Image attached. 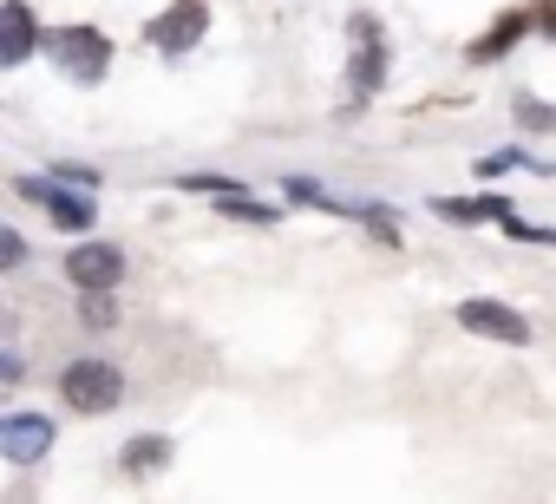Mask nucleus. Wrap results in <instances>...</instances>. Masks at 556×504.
<instances>
[{"label": "nucleus", "mask_w": 556, "mask_h": 504, "mask_svg": "<svg viewBox=\"0 0 556 504\" xmlns=\"http://www.w3.org/2000/svg\"><path fill=\"white\" fill-rule=\"evenodd\" d=\"M47 53H53V66H66V79H79V86H99V79L112 73V40L92 34V27H53V34H47Z\"/></svg>", "instance_id": "f257e3e1"}, {"label": "nucleus", "mask_w": 556, "mask_h": 504, "mask_svg": "<svg viewBox=\"0 0 556 504\" xmlns=\"http://www.w3.org/2000/svg\"><path fill=\"white\" fill-rule=\"evenodd\" d=\"M60 393H66L73 413H112L125 400V374L112 361H73L66 380H60Z\"/></svg>", "instance_id": "f03ea898"}, {"label": "nucleus", "mask_w": 556, "mask_h": 504, "mask_svg": "<svg viewBox=\"0 0 556 504\" xmlns=\"http://www.w3.org/2000/svg\"><path fill=\"white\" fill-rule=\"evenodd\" d=\"M203 27H210V8H203V0H170V8L151 21V47H157V53H190V47L203 40Z\"/></svg>", "instance_id": "7ed1b4c3"}, {"label": "nucleus", "mask_w": 556, "mask_h": 504, "mask_svg": "<svg viewBox=\"0 0 556 504\" xmlns=\"http://www.w3.org/2000/svg\"><path fill=\"white\" fill-rule=\"evenodd\" d=\"M14 190H21L27 203H40V210H47L60 229H86V223H92V197H73L60 177H21Z\"/></svg>", "instance_id": "20e7f679"}, {"label": "nucleus", "mask_w": 556, "mask_h": 504, "mask_svg": "<svg viewBox=\"0 0 556 504\" xmlns=\"http://www.w3.org/2000/svg\"><path fill=\"white\" fill-rule=\"evenodd\" d=\"M458 328H471V335H484V341H510V348H523L530 341V322L510 308V302H458Z\"/></svg>", "instance_id": "39448f33"}, {"label": "nucleus", "mask_w": 556, "mask_h": 504, "mask_svg": "<svg viewBox=\"0 0 556 504\" xmlns=\"http://www.w3.org/2000/svg\"><path fill=\"white\" fill-rule=\"evenodd\" d=\"M66 276H73L79 289H112V282L125 276V249H118V242H79L73 256H66Z\"/></svg>", "instance_id": "423d86ee"}, {"label": "nucleus", "mask_w": 556, "mask_h": 504, "mask_svg": "<svg viewBox=\"0 0 556 504\" xmlns=\"http://www.w3.org/2000/svg\"><path fill=\"white\" fill-rule=\"evenodd\" d=\"M348 34H354V66H348L354 92H380V79H387V40H380V21L361 14Z\"/></svg>", "instance_id": "0eeeda50"}, {"label": "nucleus", "mask_w": 556, "mask_h": 504, "mask_svg": "<svg viewBox=\"0 0 556 504\" xmlns=\"http://www.w3.org/2000/svg\"><path fill=\"white\" fill-rule=\"evenodd\" d=\"M47 445H53V419H40V413H8L0 419V452L14 465H34Z\"/></svg>", "instance_id": "6e6552de"}, {"label": "nucleus", "mask_w": 556, "mask_h": 504, "mask_svg": "<svg viewBox=\"0 0 556 504\" xmlns=\"http://www.w3.org/2000/svg\"><path fill=\"white\" fill-rule=\"evenodd\" d=\"M34 60V14L27 0H8L0 8V66H27Z\"/></svg>", "instance_id": "1a4fd4ad"}, {"label": "nucleus", "mask_w": 556, "mask_h": 504, "mask_svg": "<svg viewBox=\"0 0 556 504\" xmlns=\"http://www.w3.org/2000/svg\"><path fill=\"white\" fill-rule=\"evenodd\" d=\"M530 27H536V8H530V14H523V8H510V14H504V21H497V27H491L478 47H471V66H484V60H504V53H510V47L530 34Z\"/></svg>", "instance_id": "9d476101"}, {"label": "nucleus", "mask_w": 556, "mask_h": 504, "mask_svg": "<svg viewBox=\"0 0 556 504\" xmlns=\"http://www.w3.org/2000/svg\"><path fill=\"white\" fill-rule=\"evenodd\" d=\"M445 223H517V210L504 197H439L432 203Z\"/></svg>", "instance_id": "9b49d317"}, {"label": "nucleus", "mask_w": 556, "mask_h": 504, "mask_svg": "<svg viewBox=\"0 0 556 504\" xmlns=\"http://www.w3.org/2000/svg\"><path fill=\"white\" fill-rule=\"evenodd\" d=\"M125 471H164L170 465V439H157V432H144V439H131L125 445V458H118Z\"/></svg>", "instance_id": "f8f14e48"}, {"label": "nucleus", "mask_w": 556, "mask_h": 504, "mask_svg": "<svg viewBox=\"0 0 556 504\" xmlns=\"http://www.w3.org/2000/svg\"><path fill=\"white\" fill-rule=\"evenodd\" d=\"M79 315H86V328H112V322H118L112 289H86V308H79Z\"/></svg>", "instance_id": "ddd939ff"}, {"label": "nucleus", "mask_w": 556, "mask_h": 504, "mask_svg": "<svg viewBox=\"0 0 556 504\" xmlns=\"http://www.w3.org/2000/svg\"><path fill=\"white\" fill-rule=\"evenodd\" d=\"M517 118H523L530 131H556V112H549V105H536V99H517Z\"/></svg>", "instance_id": "4468645a"}, {"label": "nucleus", "mask_w": 556, "mask_h": 504, "mask_svg": "<svg viewBox=\"0 0 556 504\" xmlns=\"http://www.w3.org/2000/svg\"><path fill=\"white\" fill-rule=\"evenodd\" d=\"M177 184H184V190H216V197H236V177H216V171H210V177H203V171H190V177H177Z\"/></svg>", "instance_id": "2eb2a0df"}, {"label": "nucleus", "mask_w": 556, "mask_h": 504, "mask_svg": "<svg viewBox=\"0 0 556 504\" xmlns=\"http://www.w3.org/2000/svg\"><path fill=\"white\" fill-rule=\"evenodd\" d=\"M223 210H229L236 223H275V210H268V203H242V197H223Z\"/></svg>", "instance_id": "dca6fc26"}, {"label": "nucleus", "mask_w": 556, "mask_h": 504, "mask_svg": "<svg viewBox=\"0 0 556 504\" xmlns=\"http://www.w3.org/2000/svg\"><path fill=\"white\" fill-rule=\"evenodd\" d=\"M504 229H510L517 242H549V249H556V229H543V223H523V216H517V223H504Z\"/></svg>", "instance_id": "f3484780"}, {"label": "nucleus", "mask_w": 556, "mask_h": 504, "mask_svg": "<svg viewBox=\"0 0 556 504\" xmlns=\"http://www.w3.org/2000/svg\"><path fill=\"white\" fill-rule=\"evenodd\" d=\"M53 177H60V184H73V190H92V184H99L86 164H53Z\"/></svg>", "instance_id": "a211bd4d"}, {"label": "nucleus", "mask_w": 556, "mask_h": 504, "mask_svg": "<svg viewBox=\"0 0 556 504\" xmlns=\"http://www.w3.org/2000/svg\"><path fill=\"white\" fill-rule=\"evenodd\" d=\"M21 256H27V242L8 229V236H0V263H8V269H21Z\"/></svg>", "instance_id": "6ab92c4d"}, {"label": "nucleus", "mask_w": 556, "mask_h": 504, "mask_svg": "<svg viewBox=\"0 0 556 504\" xmlns=\"http://www.w3.org/2000/svg\"><path fill=\"white\" fill-rule=\"evenodd\" d=\"M536 34L556 40V0H536Z\"/></svg>", "instance_id": "aec40b11"}]
</instances>
